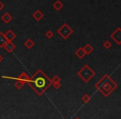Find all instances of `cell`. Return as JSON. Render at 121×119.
Segmentation results:
<instances>
[{"mask_svg": "<svg viewBox=\"0 0 121 119\" xmlns=\"http://www.w3.org/2000/svg\"><path fill=\"white\" fill-rule=\"evenodd\" d=\"M32 18H33L36 21L39 22V21H41L44 18V14L40 10H36L35 12L32 14Z\"/></svg>", "mask_w": 121, "mask_h": 119, "instance_id": "obj_8", "label": "cell"}, {"mask_svg": "<svg viewBox=\"0 0 121 119\" xmlns=\"http://www.w3.org/2000/svg\"><path fill=\"white\" fill-rule=\"evenodd\" d=\"M4 48L5 49V50L7 51L9 53H11V52H13L14 49L16 48V46L13 43V42H9V41H8V42L4 44Z\"/></svg>", "mask_w": 121, "mask_h": 119, "instance_id": "obj_7", "label": "cell"}, {"mask_svg": "<svg viewBox=\"0 0 121 119\" xmlns=\"http://www.w3.org/2000/svg\"><path fill=\"white\" fill-rule=\"evenodd\" d=\"M77 75L85 82H88L95 75V71L89 65H85L81 70L78 71Z\"/></svg>", "mask_w": 121, "mask_h": 119, "instance_id": "obj_3", "label": "cell"}, {"mask_svg": "<svg viewBox=\"0 0 121 119\" xmlns=\"http://www.w3.org/2000/svg\"><path fill=\"white\" fill-rule=\"evenodd\" d=\"M26 82H22V81H20V80H17V82H15V84H14V87H16V88L17 89H22V87H23V86L25 85Z\"/></svg>", "mask_w": 121, "mask_h": 119, "instance_id": "obj_17", "label": "cell"}, {"mask_svg": "<svg viewBox=\"0 0 121 119\" xmlns=\"http://www.w3.org/2000/svg\"><path fill=\"white\" fill-rule=\"evenodd\" d=\"M57 33L63 39H67L73 33V29L67 24H63L61 27L57 29Z\"/></svg>", "mask_w": 121, "mask_h": 119, "instance_id": "obj_4", "label": "cell"}, {"mask_svg": "<svg viewBox=\"0 0 121 119\" xmlns=\"http://www.w3.org/2000/svg\"><path fill=\"white\" fill-rule=\"evenodd\" d=\"M75 119H81L80 117H75Z\"/></svg>", "mask_w": 121, "mask_h": 119, "instance_id": "obj_24", "label": "cell"}, {"mask_svg": "<svg viewBox=\"0 0 121 119\" xmlns=\"http://www.w3.org/2000/svg\"><path fill=\"white\" fill-rule=\"evenodd\" d=\"M110 38L118 44V45H120L121 44V29L120 28H117V29L110 34Z\"/></svg>", "mask_w": 121, "mask_h": 119, "instance_id": "obj_5", "label": "cell"}, {"mask_svg": "<svg viewBox=\"0 0 121 119\" xmlns=\"http://www.w3.org/2000/svg\"><path fill=\"white\" fill-rule=\"evenodd\" d=\"M7 42H8V40L6 39L5 36H4V33L0 32V48H3L4 44Z\"/></svg>", "mask_w": 121, "mask_h": 119, "instance_id": "obj_13", "label": "cell"}, {"mask_svg": "<svg viewBox=\"0 0 121 119\" xmlns=\"http://www.w3.org/2000/svg\"><path fill=\"white\" fill-rule=\"evenodd\" d=\"M4 36H5L6 39H7L8 41H9V42H13V41L16 38V37H17L15 33L11 30V29H9V30L4 33Z\"/></svg>", "mask_w": 121, "mask_h": 119, "instance_id": "obj_6", "label": "cell"}, {"mask_svg": "<svg viewBox=\"0 0 121 119\" xmlns=\"http://www.w3.org/2000/svg\"><path fill=\"white\" fill-rule=\"evenodd\" d=\"M4 7H5V6H4V4L2 2V1H0V11L3 10V9H4Z\"/></svg>", "mask_w": 121, "mask_h": 119, "instance_id": "obj_22", "label": "cell"}, {"mask_svg": "<svg viewBox=\"0 0 121 119\" xmlns=\"http://www.w3.org/2000/svg\"><path fill=\"white\" fill-rule=\"evenodd\" d=\"M83 49H84L86 54H87V55L91 54V52L94 51V48H93L92 46H91V44H89V43L86 44V45H85V47H83Z\"/></svg>", "mask_w": 121, "mask_h": 119, "instance_id": "obj_14", "label": "cell"}, {"mask_svg": "<svg viewBox=\"0 0 121 119\" xmlns=\"http://www.w3.org/2000/svg\"><path fill=\"white\" fill-rule=\"evenodd\" d=\"M3 60H4V57H3V56L0 54V63L3 62Z\"/></svg>", "mask_w": 121, "mask_h": 119, "instance_id": "obj_23", "label": "cell"}, {"mask_svg": "<svg viewBox=\"0 0 121 119\" xmlns=\"http://www.w3.org/2000/svg\"><path fill=\"white\" fill-rule=\"evenodd\" d=\"M52 7H53V9H55L56 11H60L64 7V4L60 2V0H56V1L52 4Z\"/></svg>", "mask_w": 121, "mask_h": 119, "instance_id": "obj_11", "label": "cell"}, {"mask_svg": "<svg viewBox=\"0 0 121 119\" xmlns=\"http://www.w3.org/2000/svg\"><path fill=\"white\" fill-rule=\"evenodd\" d=\"M95 87L103 96L108 97L117 88L118 84L110 76L105 74L96 82Z\"/></svg>", "mask_w": 121, "mask_h": 119, "instance_id": "obj_2", "label": "cell"}, {"mask_svg": "<svg viewBox=\"0 0 121 119\" xmlns=\"http://www.w3.org/2000/svg\"><path fill=\"white\" fill-rule=\"evenodd\" d=\"M81 100H82V102H84V103H88V102H91V96H90L89 94L86 93V94H84V95L82 96V97H81Z\"/></svg>", "mask_w": 121, "mask_h": 119, "instance_id": "obj_16", "label": "cell"}, {"mask_svg": "<svg viewBox=\"0 0 121 119\" xmlns=\"http://www.w3.org/2000/svg\"><path fill=\"white\" fill-rule=\"evenodd\" d=\"M103 47H104L105 49H109L111 47H112V43H111L109 40H106V41H104V43H103Z\"/></svg>", "mask_w": 121, "mask_h": 119, "instance_id": "obj_18", "label": "cell"}, {"mask_svg": "<svg viewBox=\"0 0 121 119\" xmlns=\"http://www.w3.org/2000/svg\"><path fill=\"white\" fill-rule=\"evenodd\" d=\"M51 80H52V82H60V77H59V76H57V75L54 76V77H52Z\"/></svg>", "mask_w": 121, "mask_h": 119, "instance_id": "obj_20", "label": "cell"}, {"mask_svg": "<svg viewBox=\"0 0 121 119\" xmlns=\"http://www.w3.org/2000/svg\"><path fill=\"white\" fill-rule=\"evenodd\" d=\"M16 79H17V80L22 81V82H26V83H27V81L30 79V77H28V75H27L25 72H21L20 75H19Z\"/></svg>", "mask_w": 121, "mask_h": 119, "instance_id": "obj_10", "label": "cell"}, {"mask_svg": "<svg viewBox=\"0 0 121 119\" xmlns=\"http://www.w3.org/2000/svg\"><path fill=\"white\" fill-rule=\"evenodd\" d=\"M1 19H2V20L4 21L5 24H9V23H10L11 21L13 20V16L11 15L10 14H9L8 12H6V13H4V14L2 15V17H1Z\"/></svg>", "mask_w": 121, "mask_h": 119, "instance_id": "obj_9", "label": "cell"}, {"mask_svg": "<svg viewBox=\"0 0 121 119\" xmlns=\"http://www.w3.org/2000/svg\"><path fill=\"white\" fill-rule=\"evenodd\" d=\"M52 87H53L55 89H56V90L61 87V84H60V82H52Z\"/></svg>", "mask_w": 121, "mask_h": 119, "instance_id": "obj_21", "label": "cell"}, {"mask_svg": "<svg viewBox=\"0 0 121 119\" xmlns=\"http://www.w3.org/2000/svg\"><path fill=\"white\" fill-rule=\"evenodd\" d=\"M34 44H35V43H34V42L31 38L27 39V40L24 42V46H25V47L27 48V49L32 48V47L34 46Z\"/></svg>", "mask_w": 121, "mask_h": 119, "instance_id": "obj_15", "label": "cell"}, {"mask_svg": "<svg viewBox=\"0 0 121 119\" xmlns=\"http://www.w3.org/2000/svg\"><path fill=\"white\" fill-rule=\"evenodd\" d=\"M37 95L41 96L52 86V80L41 69H38L27 82Z\"/></svg>", "mask_w": 121, "mask_h": 119, "instance_id": "obj_1", "label": "cell"}, {"mask_svg": "<svg viewBox=\"0 0 121 119\" xmlns=\"http://www.w3.org/2000/svg\"><path fill=\"white\" fill-rule=\"evenodd\" d=\"M45 36L48 39H51V38H52V37L54 36V33L52 32V30H48V31H47V32H46Z\"/></svg>", "mask_w": 121, "mask_h": 119, "instance_id": "obj_19", "label": "cell"}, {"mask_svg": "<svg viewBox=\"0 0 121 119\" xmlns=\"http://www.w3.org/2000/svg\"><path fill=\"white\" fill-rule=\"evenodd\" d=\"M75 54H76L79 58H83V57L86 55V52H85V51H84V49H83V48H79L76 51Z\"/></svg>", "mask_w": 121, "mask_h": 119, "instance_id": "obj_12", "label": "cell"}]
</instances>
